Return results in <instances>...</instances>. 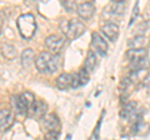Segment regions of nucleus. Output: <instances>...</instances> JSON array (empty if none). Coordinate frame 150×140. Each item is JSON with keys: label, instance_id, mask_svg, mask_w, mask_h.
<instances>
[{"label": "nucleus", "instance_id": "1", "mask_svg": "<svg viewBox=\"0 0 150 140\" xmlns=\"http://www.w3.org/2000/svg\"><path fill=\"white\" fill-rule=\"evenodd\" d=\"M16 26L21 38L26 40L31 39L36 31V21L33 14H21L16 20Z\"/></svg>", "mask_w": 150, "mask_h": 140}, {"label": "nucleus", "instance_id": "2", "mask_svg": "<svg viewBox=\"0 0 150 140\" xmlns=\"http://www.w3.org/2000/svg\"><path fill=\"white\" fill-rule=\"evenodd\" d=\"M60 30L63 34L67 36L69 40H74L79 38L80 35L84 34L85 31V25L78 19H71V20H62L60 21Z\"/></svg>", "mask_w": 150, "mask_h": 140}, {"label": "nucleus", "instance_id": "3", "mask_svg": "<svg viewBox=\"0 0 150 140\" xmlns=\"http://www.w3.org/2000/svg\"><path fill=\"white\" fill-rule=\"evenodd\" d=\"M65 44V39L62 38V36L53 34V35H49L48 38L45 39V45L51 53L54 54H58L60 50L63 49V46Z\"/></svg>", "mask_w": 150, "mask_h": 140}, {"label": "nucleus", "instance_id": "4", "mask_svg": "<svg viewBox=\"0 0 150 140\" xmlns=\"http://www.w3.org/2000/svg\"><path fill=\"white\" fill-rule=\"evenodd\" d=\"M101 31L111 43H115L119 38V25L111 21H106L104 25L101 26Z\"/></svg>", "mask_w": 150, "mask_h": 140}, {"label": "nucleus", "instance_id": "5", "mask_svg": "<svg viewBox=\"0 0 150 140\" xmlns=\"http://www.w3.org/2000/svg\"><path fill=\"white\" fill-rule=\"evenodd\" d=\"M76 13L79 18H81L83 20H89L91 19V16L94 15V13H95V6H94V4L88 1V3H83L80 5H78V9H76Z\"/></svg>", "mask_w": 150, "mask_h": 140}, {"label": "nucleus", "instance_id": "6", "mask_svg": "<svg viewBox=\"0 0 150 140\" xmlns=\"http://www.w3.org/2000/svg\"><path fill=\"white\" fill-rule=\"evenodd\" d=\"M51 55H53V54L46 53V51H43V53H40L36 57V59H35V66H36V69L39 70L40 73H48V70H49V62H50Z\"/></svg>", "mask_w": 150, "mask_h": 140}, {"label": "nucleus", "instance_id": "7", "mask_svg": "<svg viewBox=\"0 0 150 140\" xmlns=\"http://www.w3.org/2000/svg\"><path fill=\"white\" fill-rule=\"evenodd\" d=\"M91 45L95 48V50L101 55H105L108 50V44L105 39L99 34V33H93L91 34Z\"/></svg>", "mask_w": 150, "mask_h": 140}, {"label": "nucleus", "instance_id": "8", "mask_svg": "<svg viewBox=\"0 0 150 140\" xmlns=\"http://www.w3.org/2000/svg\"><path fill=\"white\" fill-rule=\"evenodd\" d=\"M71 81H73V75L71 74H68V73H63L60 74V75L56 78V86H58V89L60 90H67L69 89L70 86H71Z\"/></svg>", "mask_w": 150, "mask_h": 140}, {"label": "nucleus", "instance_id": "9", "mask_svg": "<svg viewBox=\"0 0 150 140\" xmlns=\"http://www.w3.org/2000/svg\"><path fill=\"white\" fill-rule=\"evenodd\" d=\"M13 124V113L9 109L0 110V130H6Z\"/></svg>", "mask_w": 150, "mask_h": 140}, {"label": "nucleus", "instance_id": "10", "mask_svg": "<svg viewBox=\"0 0 150 140\" xmlns=\"http://www.w3.org/2000/svg\"><path fill=\"white\" fill-rule=\"evenodd\" d=\"M44 127L48 132H53V130H58L60 128V121L58 119V116L55 114H49L44 120Z\"/></svg>", "mask_w": 150, "mask_h": 140}, {"label": "nucleus", "instance_id": "11", "mask_svg": "<svg viewBox=\"0 0 150 140\" xmlns=\"http://www.w3.org/2000/svg\"><path fill=\"white\" fill-rule=\"evenodd\" d=\"M126 58L128 60L131 62H137L139 59L148 58V51L145 49H129L126 51Z\"/></svg>", "mask_w": 150, "mask_h": 140}, {"label": "nucleus", "instance_id": "12", "mask_svg": "<svg viewBox=\"0 0 150 140\" xmlns=\"http://www.w3.org/2000/svg\"><path fill=\"white\" fill-rule=\"evenodd\" d=\"M148 43V39L144 35L134 36L128 41L129 49H145V45Z\"/></svg>", "mask_w": 150, "mask_h": 140}, {"label": "nucleus", "instance_id": "13", "mask_svg": "<svg viewBox=\"0 0 150 140\" xmlns=\"http://www.w3.org/2000/svg\"><path fill=\"white\" fill-rule=\"evenodd\" d=\"M46 109H48V105H46V103L43 101V100H40V101H35V104L33 105V108L30 110L34 111L33 114H34L35 118L40 119V118H43V116L45 115Z\"/></svg>", "mask_w": 150, "mask_h": 140}, {"label": "nucleus", "instance_id": "14", "mask_svg": "<svg viewBox=\"0 0 150 140\" xmlns=\"http://www.w3.org/2000/svg\"><path fill=\"white\" fill-rule=\"evenodd\" d=\"M18 96H19V99H20V101L23 103V105L25 106L26 110H30L33 108V105L35 104V96L29 91H25Z\"/></svg>", "mask_w": 150, "mask_h": 140}, {"label": "nucleus", "instance_id": "15", "mask_svg": "<svg viewBox=\"0 0 150 140\" xmlns=\"http://www.w3.org/2000/svg\"><path fill=\"white\" fill-rule=\"evenodd\" d=\"M0 50H1V54L3 57L8 59V60H14L16 58V49L14 48L13 45L10 44H1V46H0Z\"/></svg>", "mask_w": 150, "mask_h": 140}, {"label": "nucleus", "instance_id": "16", "mask_svg": "<svg viewBox=\"0 0 150 140\" xmlns=\"http://www.w3.org/2000/svg\"><path fill=\"white\" fill-rule=\"evenodd\" d=\"M96 64H98V60H96L95 53H94L93 50H89L86 60H85V66H84V69H85L88 73H91V71H94V69L96 68Z\"/></svg>", "mask_w": 150, "mask_h": 140}, {"label": "nucleus", "instance_id": "17", "mask_svg": "<svg viewBox=\"0 0 150 140\" xmlns=\"http://www.w3.org/2000/svg\"><path fill=\"white\" fill-rule=\"evenodd\" d=\"M129 66L131 70H148L150 68V60L148 58L139 59L137 62H131Z\"/></svg>", "mask_w": 150, "mask_h": 140}, {"label": "nucleus", "instance_id": "18", "mask_svg": "<svg viewBox=\"0 0 150 140\" xmlns=\"http://www.w3.org/2000/svg\"><path fill=\"white\" fill-rule=\"evenodd\" d=\"M33 62H34V51L33 49H25L21 53V65L24 68H28L33 64Z\"/></svg>", "mask_w": 150, "mask_h": 140}, {"label": "nucleus", "instance_id": "19", "mask_svg": "<svg viewBox=\"0 0 150 140\" xmlns=\"http://www.w3.org/2000/svg\"><path fill=\"white\" fill-rule=\"evenodd\" d=\"M137 109V104L134 101H128L126 104L123 106V109L120 111V116L121 118H129L130 115H133Z\"/></svg>", "mask_w": 150, "mask_h": 140}, {"label": "nucleus", "instance_id": "20", "mask_svg": "<svg viewBox=\"0 0 150 140\" xmlns=\"http://www.w3.org/2000/svg\"><path fill=\"white\" fill-rule=\"evenodd\" d=\"M126 9V4L123 0H116L111 3V11L112 14H123Z\"/></svg>", "mask_w": 150, "mask_h": 140}, {"label": "nucleus", "instance_id": "21", "mask_svg": "<svg viewBox=\"0 0 150 140\" xmlns=\"http://www.w3.org/2000/svg\"><path fill=\"white\" fill-rule=\"evenodd\" d=\"M58 69H59V58L55 57V55H51L50 62H49V70H48V73L53 74L55 71H58Z\"/></svg>", "mask_w": 150, "mask_h": 140}, {"label": "nucleus", "instance_id": "22", "mask_svg": "<svg viewBox=\"0 0 150 140\" xmlns=\"http://www.w3.org/2000/svg\"><path fill=\"white\" fill-rule=\"evenodd\" d=\"M78 79H79V81H80V85H84V84H86L89 81V74L85 69H80V71H79L78 74Z\"/></svg>", "mask_w": 150, "mask_h": 140}, {"label": "nucleus", "instance_id": "23", "mask_svg": "<svg viewBox=\"0 0 150 140\" xmlns=\"http://www.w3.org/2000/svg\"><path fill=\"white\" fill-rule=\"evenodd\" d=\"M63 6L65 8V10L69 11V13H73L78 9V4L76 1H71V0H69V1H63Z\"/></svg>", "mask_w": 150, "mask_h": 140}, {"label": "nucleus", "instance_id": "24", "mask_svg": "<svg viewBox=\"0 0 150 140\" xmlns=\"http://www.w3.org/2000/svg\"><path fill=\"white\" fill-rule=\"evenodd\" d=\"M59 136H60V132L53 130V132H48L45 134V140H58Z\"/></svg>", "mask_w": 150, "mask_h": 140}, {"label": "nucleus", "instance_id": "25", "mask_svg": "<svg viewBox=\"0 0 150 140\" xmlns=\"http://www.w3.org/2000/svg\"><path fill=\"white\" fill-rule=\"evenodd\" d=\"M143 85H144V86H146V88H150V71H148L146 76L144 78V80H143Z\"/></svg>", "mask_w": 150, "mask_h": 140}, {"label": "nucleus", "instance_id": "26", "mask_svg": "<svg viewBox=\"0 0 150 140\" xmlns=\"http://www.w3.org/2000/svg\"><path fill=\"white\" fill-rule=\"evenodd\" d=\"M138 8H139V4L137 3V4H135V6H134V13H133V16H131L130 24H133V23H134V16L137 18V15H138Z\"/></svg>", "mask_w": 150, "mask_h": 140}, {"label": "nucleus", "instance_id": "27", "mask_svg": "<svg viewBox=\"0 0 150 140\" xmlns=\"http://www.w3.org/2000/svg\"><path fill=\"white\" fill-rule=\"evenodd\" d=\"M0 34H1V26H0Z\"/></svg>", "mask_w": 150, "mask_h": 140}]
</instances>
